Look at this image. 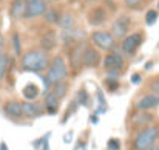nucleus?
Wrapping results in <instances>:
<instances>
[{
    "label": "nucleus",
    "instance_id": "f257e3e1",
    "mask_svg": "<svg viewBox=\"0 0 159 150\" xmlns=\"http://www.w3.org/2000/svg\"><path fill=\"white\" fill-rule=\"evenodd\" d=\"M50 56L48 51L37 48V50H30L28 53L20 56V70L30 71V73H42L50 67Z\"/></svg>",
    "mask_w": 159,
    "mask_h": 150
},
{
    "label": "nucleus",
    "instance_id": "f03ea898",
    "mask_svg": "<svg viewBox=\"0 0 159 150\" xmlns=\"http://www.w3.org/2000/svg\"><path fill=\"white\" fill-rule=\"evenodd\" d=\"M68 77V68H66V63L63 60L62 56H56L53 57V60L50 62V67H48V71H47V76L45 79L48 81V84L54 87L60 82H65Z\"/></svg>",
    "mask_w": 159,
    "mask_h": 150
},
{
    "label": "nucleus",
    "instance_id": "7ed1b4c3",
    "mask_svg": "<svg viewBox=\"0 0 159 150\" xmlns=\"http://www.w3.org/2000/svg\"><path fill=\"white\" fill-rule=\"evenodd\" d=\"M159 138V127L158 125H148L144 127L138 132V135L134 136L133 141V150H147L152 147L153 144H156Z\"/></svg>",
    "mask_w": 159,
    "mask_h": 150
},
{
    "label": "nucleus",
    "instance_id": "20e7f679",
    "mask_svg": "<svg viewBox=\"0 0 159 150\" xmlns=\"http://www.w3.org/2000/svg\"><path fill=\"white\" fill-rule=\"evenodd\" d=\"M90 39H91V44L96 45L99 50L108 51V53L116 47V40H114V37L111 36L110 31H104V30L93 31Z\"/></svg>",
    "mask_w": 159,
    "mask_h": 150
},
{
    "label": "nucleus",
    "instance_id": "39448f33",
    "mask_svg": "<svg viewBox=\"0 0 159 150\" xmlns=\"http://www.w3.org/2000/svg\"><path fill=\"white\" fill-rule=\"evenodd\" d=\"M144 42V34L142 33H133V34H127L122 39V53L125 56H133L138 48L142 45Z\"/></svg>",
    "mask_w": 159,
    "mask_h": 150
},
{
    "label": "nucleus",
    "instance_id": "423d86ee",
    "mask_svg": "<svg viewBox=\"0 0 159 150\" xmlns=\"http://www.w3.org/2000/svg\"><path fill=\"white\" fill-rule=\"evenodd\" d=\"M48 3L45 0H26V8H25V16L23 19H36L43 16L47 11Z\"/></svg>",
    "mask_w": 159,
    "mask_h": 150
},
{
    "label": "nucleus",
    "instance_id": "0eeeda50",
    "mask_svg": "<svg viewBox=\"0 0 159 150\" xmlns=\"http://www.w3.org/2000/svg\"><path fill=\"white\" fill-rule=\"evenodd\" d=\"M128 26H130V19L127 16H120L119 19H116L111 23V30H110L114 40H122L128 34Z\"/></svg>",
    "mask_w": 159,
    "mask_h": 150
},
{
    "label": "nucleus",
    "instance_id": "6e6552de",
    "mask_svg": "<svg viewBox=\"0 0 159 150\" xmlns=\"http://www.w3.org/2000/svg\"><path fill=\"white\" fill-rule=\"evenodd\" d=\"M87 48V44L84 40H79L70 51V65L74 71H79L84 63H82V59H84V51Z\"/></svg>",
    "mask_w": 159,
    "mask_h": 150
},
{
    "label": "nucleus",
    "instance_id": "1a4fd4ad",
    "mask_svg": "<svg viewBox=\"0 0 159 150\" xmlns=\"http://www.w3.org/2000/svg\"><path fill=\"white\" fill-rule=\"evenodd\" d=\"M102 65L105 67V70H122V67L125 65V57L122 53L113 50L104 57Z\"/></svg>",
    "mask_w": 159,
    "mask_h": 150
},
{
    "label": "nucleus",
    "instance_id": "9d476101",
    "mask_svg": "<svg viewBox=\"0 0 159 150\" xmlns=\"http://www.w3.org/2000/svg\"><path fill=\"white\" fill-rule=\"evenodd\" d=\"M134 107H136L139 111H148V110H153V108L159 107V96L153 95V93H150V95H144V96H141L139 99L136 101Z\"/></svg>",
    "mask_w": 159,
    "mask_h": 150
},
{
    "label": "nucleus",
    "instance_id": "9b49d317",
    "mask_svg": "<svg viewBox=\"0 0 159 150\" xmlns=\"http://www.w3.org/2000/svg\"><path fill=\"white\" fill-rule=\"evenodd\" d=\"M3 111L5 115L9 118V119H14V121H19L23 118V113H22V102L16 99L6 101L5 105H3Z\"/></svg>",
    "mask_w": 159,
    "mask_h": 150
},
{
    "label": "nucleus",
    "instance_id": "f8f14e48",
    "mask_svg": "<svg viewBox=\"0 0 159 150\" xmlns=\"http://www.w3.org/2000/svg\"><path fill=\"white\" fill-rule=\"evenodd\" d=\"M82 63H84V67H87V68H94V67H98V65L101 63V53L96 50V48L87 45V48L84 51Z\"/></svg>",
    "mask_w": 159,
    "mask_h": 150
},
{
    "label": "nucleus",
    "instance_id": "ddd939ff",
    "mask_svg": "<svg viewBox=\"0 0 159 150\" xmlns=\"http://www.w3.org/2000/svg\"><path fill=\"white\" fill-rule=\"evenodd\" d=\"M107 17H108V12H107V9L104 6H96V8H93V9L88 12V22H90V25H93V26H101V25H104Z\"/></svg>",
    "mask_w": 159,
    "mask_h": 150
},
{
    "label": "nucleus",
    "instance_id": "4468645a",
    "mask_svg": "<svg viewBox=\"0 0 159 150\" xmlns=\"http://www.w3.org/2000/svg\"><path fill=\"white\" fill-rule=\"evenodd\" d=\"M155 121V116L152 113H147V111H139L133 116L131 119V124L134 129H144V127H148L152 125V122Z\"/></svg>",
    "mask_w": 159,
    "mask_h": 150
},
{
    "label": "nucleus",
    "instance_id": "2eb2a0df",
    "mask_svg": "<svg viewBox=\"0 0 159 150\" xmlns=\"http://www.w3.org/2000/svg\"><path fill=\"white\" fill-rule=\"evenodd\" d=\"M25 8H26V0H11L9 5V16L12 20H20L25 16Z\"/></svg>",
    "mask_w": 159,
    "mask_h": 150
},
{
    "label": "nucleus",
    "instance_id": "dca6fc26",
    "mask_svg": "<svg viewBox=\"0 0 159 150\" xmlns=\"http://www.w3.org/2000/svg\"><path fill=\"white\" fill-rule=\"evenodd\" d=\"M22 113H23V118H26V119H36L37 116H40V107L36 102L23 101L22 102Z\"/></svg>",
    "mask_w": 159,
    "mask_h": 150
},
{
    "label": "nucleus",
    "instance_id": "f3484780",
    "mask_svg": "<svg viewBox=\"0 0 159 150\" xmlns=\"http://www.w3.org/2000/svg\"><path fill=\"white\" fill-rule=\"evenodd\" d=\"M43 102H45V108H47V111H48L50 115H56V113H57L60 99L54 95L53 91H50V93H47V95H45Z\"/></svg>",
    "mask_w": 159,
    "mask_h": 150
},
{
    "label": "nucleus",
    "instance_id": "a211bd4d",
    "mask_svg": "<svg viewBox=\"0 0 159 150\" xmlns=\"http://www.w3.org/2000/svg\"><path fill=\"white\" fill-rule=\"evenodd\" d=\"M57 25H59V28H60L62 31L73 30V28L76 26V19H74V16H73L71 12H63V14H60Z\"/></svg>",
    "mask_w": 159,
    "mask_h": 150
},
{
    "label": "nucleus",
    "instance_id": "6ab92c4d",
    "mask_svg": "<svg viewBox=\"0 0 159 150\" xmlns=\"http://www.w3.org/2000/svg\"><path fill=\"white\" fill-rule=\"evenodd\" d=\"M56 44H57V36L54 31H47L40 39V47L45 51H51L56 47Z\"/></svg>",
    "mask_w": 159,
    "mask_h": 150
},
{
    "label": "nucleus",
    "instance_id": "aec40b11",
    "mask_svg": "<svg viewBox=\"0 0 159 150\" xmlns=\"http://www.w3.org/2000/svg\"><path fill=\"white\" fill-rule=\"evenodd\" d=\"M96 102H98V108H96V113H105L108 110V105H107V99L105 95L101 88H96Z\"/></svg>",
    "mask_w": 159,
    "mask_h": 150
},
{
    "label": "nucleus",
    "instance_id": "412c9836",
    "mask_svg": "<svg viewBox=\"0 0 159 150\" xmlns=\"http://www.w3.org/2000/svg\"><path fill=\"white\" fill-rule=\"evenodd\" d=\"M22 93H23V98L26 101H34L39 96V87L36 84H28V85H25Z\"/></svg>",
    "mask_w": 159,
    "mask_h": 150
},
{
    "label": "nucleus",
    "instance_id": "4be33fe9",
    "mask_svg": "<svg viewBox=\"0 0 159 150\" xmlns=\"http://www.w3.org/2000/svg\"><path fill=\"white\" fill-rule=\"evenodd\" d=\"M59 17H60V12L56 8H47V11L43 12V19L50 25H56L59 22Z\"/></svg>",
    "mask_w": 159,
    "mask_h": 150
},
{
    "label": "nucleus",
    "instance_id": "5701e85b",
    "mask_svg": "<svg viewBox=\"0 0 159 150\" xmlns=\"http://www.w3.org/2000/svg\"><path fill=\"white\" fill-rule=\"evenodd\" d=\"M9 63H11V57L8 54H0V81H3L6 77V73H8V68H9Z\"/></svg>",
    "mask_w": 159,
    "mask_h": 150
},
{
    "label": "nucleus",
    "instance_id": "b1692460",
    "mask_svg": "<svg viewBox=\"0 0 159 150\" xmlns=\"http://www.w3.org/2000/svg\"><path fill=\"white\" fill-rule=\"evenodd\" d=\"M51 91H53L59 99H63V98L66 96V93H68V84H66V81H65V82H60V84H57V85H54L53 88H51Z\"/></svg>",
    "mask_w": 159,
    "mask_h": 150
},
{
    "label": "nucleus",
    "instance_id": "393cba45",
    "mask_svg": "<svg viewBox=\"0 0 159 150\" xmlns=\"http://www.w3.org/2000/svg\"><path fill=\"white\" fill-rule=\"evenodd\" d=\"M76 102H77L79 105H85V107H88V105H90V96H88V93H87V90H85L84 87L77 91Z\"/></svg>",
    "mask_w": 159,
    "mask_h": 150
},
{
    "label": "nucleus",
    "instance_id": "a878e982",
    "mask_svg": "<svg viewBox=\"0 0 159 150\" xmlns=\"http://www.w3.org/2000/svg\"><path fill=\"white\" fill-rule=\"evenodd\" d=\"M11 42H12V48H14V54L16 56H22V45H20V36L19 33H14L12 37H11Z\"/></svg>",
    "mask_w": 159,
    "mask_h": 150
},
{
    "label": "nucleus",
    "instance_id": "bb28decb",
    "mask_svg": "<svg viewBox=\"0 0 159 150\" xmlns=\"http://www.w3.org/2000/svg\"><path fill=\"white\" fill-rule=\"evenodd\" d=\"M156 20H158V11L156 9H148L145 12V23L148 26H152V25H155Z\"/></svg>",
    "mask_w": 159,
    "mask_h": 150
},
{
    "label": "nucleus",
    "instance_id": "cd10ccee",
    "mask_svg": "<svg viewBox=\"0 0 159 150\" xmlns=\"http://www.w3.org/2000/svg\"><path fill=\"white\" fill-rule=\"evenodd\" d=\"M119 76H120V70H107L105 81H117L119 82Z\"/></svg>",
    "mask_w": 159,
    "mask_h": 150
},
{
    "label": "nucleus",
    "instance_id": "c85d7f7f",
    "mask_svg": "<svg viewBox=\"0 0 159 150\" xmlns=\"http://www.w3.org/2000/svg\"><path fill=\"white\" fill-rule=\"evenodd\" d=\"M107 150H120V141L117 138H111L107 143Z\"/></svg>",
    "mask_w": 159,
    "mask_h": 150
},
{
    "label": "nucleus",
    "instance_id": "c756f323",
    "mask_svg": "<svg viewBox=\"0 0 159 150\" xmlns=\"http://www.w3.org/2000/svg\"><path fill=\"white\" fill-rule=\"evenodd\" d=\"M124 2L128 9H139V6L144 3V0H124Z\"/></svg>",
    "mask_w": 159,
    "mask_h": 150
},
{
    "label": "nucleus",
    "instance_id": "7c9ffc66",
    "mask_svg": "<svg viewBox=\"0 0 159 150\" xmlns=\"http://www.w3.org/2000/svg\"><path fill=\"white\" fill-rule=\"evenodd\" d=\"M150 90L153 95L159 96V77H153L152 82H150Z\"/></svg>",
    "mask_w": 159,
    "mask_h": 150
},
{
    "label": "nucleus",
    "instance_id": "2f4dec72",
    "mask_svg": "<svg viewBox=\"0 0 159 150\" xmlns=\"http://www.w3.org/2000/svg\"><path fill=\"white\" fill-rule=\"evenodd\" d=\"M51 132H48L47 135H43L42 136V141H43V144H42V150H50V138H51Z\"/></svg>",
    "mask_w": 159,
    "mask_h": 150
},
{
    "label": "nucleus",
    "instance_id": "473e14b6",
    "mask_svg": "<svg viewBox=\"0 0 159 150\" xmlns=\"http://www.w3.org/2000/svg\"><path fill=\"white\" fill-rule=\"evenodd\" d=\"M130 82H131V84H134V85L141 84V82H142V77H141V74H139V73H134V74L130 77Z\"/></svg>",
    "mask_w": 159,
    "mask_h": 150
},
{
    "label": "nucleus",
    "instance_id": "72a5a7b5",
    "mask_svg": "<svg viewBox=\"0 0 159 150\" xmlns=\"http://www.w3.org/2000/svg\"><path fill=\"white\" fill-rule=\"evenodd\" d=\"M71 141H73V132L70 130V132L65 133V136H63V143H65V144H70Z\"/></svg>",
    "mask_w": 159,
    "mask_h": 150
},
{
    "label": "nucleus",
    "instance_id": "f704fd0d",
    "mask_svg": "<svg viewBox=\"0 0 159 150\" xmlns=\"http://www.w3.org/2000/svg\"><path fill=\"white\" fill-rule=\"evenodd\" d=\"M90 122H91L93 125H96V124L99 122V116H98V113H96V111L91 115V118H90Z\"/></svg>",
    "mask_w": 159,
    "mask_h": 150
},
{
    "label": "nucleus",
    "instance_id": "c9c22d12",
    "mask_svg": "<svg viewBox=\"0 0 159 150\" xmlns=\"http://www.w3.org/2000/svg\"><path fill=\"white\" fill-rule=\"evenodd\" d=\"M3 53H5V39L0 33V54H3Z\"/></svg>",
    "mask_w": 159,
    "mask_h": 150
},
{
    "label": "nucleus",
    "instance_id": "e433bc0d",
    "mask_svg": "<svg viewBox=\"0 0 159 150\" xmlns=\"http://www.w3.org/2000/svg\"><path fill=\"white\" fill-rule=\"evenodd\" d=\"M153 65H155V62H153V60H148V62H145L144 70H145V71H148V70H152V68H153Z\"/></svg>",
    "mask_w": 159,
    "mask_h": 150
},
{
    "label": "nucleus",
    "instance_id": "4c0bfd02",
    "mask_svg": "<svg viewBox=\"0 0 159 150\" xmlns=\"http://www.w3.org/2000/svg\"><path fill=\"white\" fill-rule=\"evenodd\" d=\"M42 144H43V141H42V138H40V139H37V141H34V143H33V147L39 150L40 147H42Z\"/></svg>",
    "mask_w": 159,
    "mask_h": 150
},
{
    "label": "nucleus",
    "instance_id": "58836bf2",
    "mask_svg": "<svg viewBox=\"0 0 159 150\" xmlns=\"http://www.w3.org/2000/svg\"><path fill=\"white\" fill-rule=\"evenodd\" d=\"M0 150H8V146H6V143H0Z\"/></svg>",
    "mask_w": 159,
    "mask_h": 150
},
{
    "label": "nucleus",
    "instance_id": "ea45409f",
    "mask_svg": "<svg viewBox=\"0 0 159 150\" xmlns=\"http://www.w3.org/2000/svg\"><path fill=\"white\" fill-rule=\"evenodd\" d=\"M147 150H159V146H158V144H153L152 147H148Z\"/></svg>",
    "mask_w": 159,
    "mask_h": 150
},
{
    "label": "nucleus",
    "instance_id": "a19ab883",
    "mask_svg": "<svg viewBox=\"0 0 159 150\" xmlns=\"http://www.w3.org/2000/svg\"><path fill=\"white\" fill-rule=\"evenodd\" d=\"M84 2H85V3H94L96 0H84Z\"/></svg>",
    "mask_w": 159,
    "mask_h": 150
},
{
    "label": "nucleus",
    "instance_id": "79ce46f5",
    "mask_svg": "<svg viewBox=\"0 0 159 150\" xmlns=\"http://www.w3.org/2000/svg\"><path fill=\"white\" fill-rule=\"evenodd\" d=\"M47 3H54V2H57V0H45Z\"/></svg>",
    "mask_w": 159,
    "mask_h": 150
},
{
    "label": "nucleus",
    "instance_id": "37998d69",
    "mask_svg": "<svg viewBox=\"0 0 159 150\" xmlns=\"http://www.w3.org/2000/svg\"><path fill=\"white\" fill-rule=\"evenodd\" d=\"M158 11H159V2H158Z\"/></svg>",
    "mask_w": 159,
    "mask_h": 150
},
{
    "label": "nucleus",
    "instance_id": "c03bdc74",
    "mask_svg": "<svg viewBox=\"0 0 159 150\" xmlns=\"http://www.w3.org/2000/svg\"><path fill=\"white\" fill-rule=\"evenodd\" d=\"M158 139H159V138H158Z\"/></svg>",
    "mask_w": 159,
    "mask_h": 150
}]
</instances>
